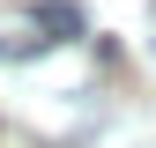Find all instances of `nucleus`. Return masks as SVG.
I'll use <instances>...</instances> for the list:
<instances>
[{
	"label": "nucleus",
	"instance_id": "f257e3e1",
	"mask_svg": "<svg viewBox=\"0 0 156 148\" xmlns=\"http://www.w3.org/2000/svg\"><path fill=\"white\" fill-rule=\"evenodd\" d=\"M45 30L52 37H82V8L74 0H45Z\"/></svg>",
	"mask_w": 156,
	"mask_h": 148
},
{
	"label": "nucleus",
	"instance_id": "f03ea898",
	"mask_svg": "<svg viewBox=\"0 0 156 148\" xmlns=\"http://www.w3.org/2000/svg\"><path fill=\"white\" fill-rule=\"evenodd\" d=\"M149 22H156V0H149Z\"/></svg>",
	"mask_w": 156,
	"mask_h": 148
},
{
	"label": "nucleus",
	"instance_id": "7ed1b4c3",
	"mask_svg": "<svg viewBox=\"0 0 156 148\" xmlns=\"http://www.w3.org/2000/svg\"><path fill=\"white\" fill-rule=\"evenodd\" d=\"M0 59H8V45H0Z\"/></svg>",
	"mask_w": 156,
	"mask_h": 148
}]
</instances>
